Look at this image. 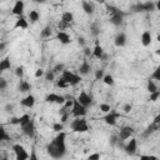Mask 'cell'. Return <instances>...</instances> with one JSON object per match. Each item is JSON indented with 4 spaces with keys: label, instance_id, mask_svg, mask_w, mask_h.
<instances>
[{
    "label": "cell",
    "instance_id": "51",
    "mask_svg": "<svg viewBox=\"0 0 160 160\" xmlns=\"http://www.w3.org/2000/svg\"><path fill=\"white\" fill-rule=\"evenodd\" d=\"M78 44H79L80 46H84V48H85V39H84L82 36H79V38H78Z\"/></svg>",
    "mask_w": 160,
    "mask_h": 160
},
{
    "label": "cell",
    "instance_id": "7",
    "mask_svg": "<svg viewBox=\"0 0 160 160\" xmlns=\"http://www.w3.org/2000/svg\"><path fill=\"white\" fill-rule=\"evenodd\" d=\"M121 116V114L120 112H118L116 110H110L104 118H102V120L105 121V124H108V125H110V126H115L116 125V121H118V119Z\"/></svg>",
    "mask_w": 160,
    "mask_h": 160
},
{
    "label": "cell",
    "instance_id": "4",
    "mask_svg": "<svg viewBox=\"0 0 160 160\" xmlns=\"http://www.w3.org/2000/svg\"><path fill=\"white\" fill-rule=\"evenodd\" d=\"M70 129L74 132H79V134H84L89 131V125L88 121L82 118H75L71 122H70Z\"/></svg>",
    "mask_w": 160,
    "mask_h": 160
},
{
    "label": "cell",
    "instance_id": "52",
    "mask_svg": "<svg viewBox=\"0 0 160 160\" xmlns=\"http://www.w3.org/2000/svg\"><path fill=\"white\" fill-rule=\"evenodd\" d=\"M84 54H85L86 58H90L91 56V50L89 48H84Z\"/></svg>",
    "mask_w": 160,
    "mask_h": 160
},
{
    "label": "cell",
    "instance_id": "46",
    "mask_svg": "<svg viewBox=\"0 0 160 160\" xmlns=\"http://www.w3.org/2000/svg\"><path fill=\"white\" fill-rule=\"evenodd\" d=\"M6 86H8L6 80H5L2 76H0V90H5V89H6Z\"/></svg>",
    "mask_w": 160,
    "mask_h": 160
},
{
    "label": "cell",
    "instance_id": "30",
    "mask_svg": "<svg viewBox=\"0 0 160 160\" xmlns=\"http://www.w3.org/2000/svg\"><path fill=\"white\" fill-rule=\"evenodd\" d=\"M102 81H104V84H106V85H109V86H112V85L115 84L114 78H112V75H110V74H105L104 78H102Z\"/></svg>",
    "mask_w": 160,
    "mask_h": 160
},
{
    "label": "cell",
    "instance_id": "50",
    "mask_svg": "<svg viewBox=\"0 0 160 160\" xmlns=\"http://www.w3.org/2000/svg\"><path fill=\"white\" fill-rule=\"evenodd\" d=\"M9 124H11V125H19V118H11L9 120Z\"/></svg>",
    "mask_w": 160,
    "mask_h": 160
},
{
    "label": "cell",
    "instance_id": "33",
    "mask_svg": "<svg viewBox=\"0 0 160 160\" xmlns=\"http://www.w3.org/2000/svg\"><path fill=\"white\" fill-rule=\"evenodd\" d=\"M99 110H100L101 112H105V114H108V112L111 110V108H110V105H109V104H105V102H102V104H100V105H99Z\"/></svg>",
    "mask_w": 160,
    "mask_h": 160
},
{
    "label": "cell",
    "instance_id": "29",
    "mask_svg": "<svg viewBox=\"0 0 160 160\" xmlns=\"http://www.w3.org/2000/svg\"><path fill=\"white\" fill-rule=\"evenodd\" d=\"M146 90L151 94V92H155V91L159 90V89H158V85L154 82V80L149 79V80H148V85H146Z\"/></svg>",
    "mask_w": 160,
    "mask_h": 160
},
{
    "label": "cell",
    "instance_id": "12",
    "mask_svg": "<svg viewBox=\"0 0 160 160\" xmlns=\"http://www.w3.org/2000/svg\"><path fill=\"white\" fill-rule=\"evenodd\" d=\"M21 130H22V132H24V135H26L28 138H34L35 136V122H34V120L31 119L26 125H24V126H21Z\"/></svg>",
    "mask_w": 160,
    "mask_h": 160
},
{
    "label": "cell",
    "instance_id": "24",
    "mask_svg": "<svg viewBox=\"0 0 160 160\" xmlns=\"http://www.w3.org/2000/svg\"><path fill=\"white\" fill-rule=\"evenodd\" d=\"M81 6H82V10H84L85 14L91 15L94 12V5H92V2H90V1H81Z\"/></svg>",
    "mask_w": 160,
    "mask_h": 160
},
{
    "label": "cell",
    "instance_id": "44",
    "mask_svg": "<svg viewBox=\"0 0 160 160\" xmlns=\"http://www.w3.org/2000/svg\"><path fill=\"white\" fill-rule=\"evenodd\" d=\"M28 160H39V158H38V154H36V150L32 148L31 149V151H30V154H29V159Z\"/></svg>",
    "mask_w": 160,
    "mask_h": 160
},
{
    "label": "cell",
    "instance_id": "15",
    "mask_svg": "<svg viewBox=\"0 0 160 160\" xmlns=\"http://www.w3.org/2000/svg\"><path fill=\"white\" fill-rule=\"evenodd\" d=\"M91 56L95 58V59H100V60L105 58V55H104V49H102V46L100 45L99 40L95 41V46H94V49H92V51H91Z\"/></svg>",
    "mask_w": 160,
    "mask_h": 160
},
{
    "label": "cell",
    "instance_id": "36",
    "mask_svg": "<svg viewBox=\"0 0 160 160\" xmlns=\"http://www.w3.org/2000/svg\"><path fill=\"white\" fill-rule=\"evenodd\" d=\"M150 79L151 80H160V68H156L155 70H154V72L151 74V76H150Z\"/></svg>",
    "mask_w": 160,
    "mask_h": 160
},
{
    "label": "cell",
    "instance_id": "53",
    "mask_svg": "<svg viewBox=\"0 0 160 160\" xmlns=\"http://www.w3.org/2000/svg\"><path fill=\"white\" fill-rule=\"evenodd\" d=\"M12 108H14V106H12L11 104H6V105H5V110H6L8 112H10V111L12 110Z\"/></svg>",
    "mask_w": 160,
    "mask_h": 160
},
{
    "label": "cell",
    "instance_id": "3",
    "mask_svg": "<svg viewBox=\"0 0 160 160\" xmlns=\"http://www.w3.org/2000/svg\"><path fill=\"white\" fill-rule=\"evenodd\" d=\"M60 78H61L69 86H75V85H78V84L82 80L79 74H75V72H72V71H70V70H66V69L62 70V72L60 74Z\"/></svg>",
    "mask_w": 160,
    "mask_h": 160
},
{
    "label": "cell",
    "instance_id": "38",
    "mask_svg": "<svg viewBox=\"0 0 160 160\" xmlns=\"http://www.w3.org/2000/svg\"><path fill=\"white\" fill-rule=\"evenodd\" d=\"M68 28H70V24H66V22H64V21H59L58 22V29H59V31H64L65 29H68Z\"/></svg>",
    "mask_w": 160,
    "mask_h": 160
},
{
    "label": "cell",
    "instance_id": "54",
    "mask_svg": "<svg viewBox=\"0 0 160 160\" xmlns=\"http://www.w3.org/2000/svg\"><path fill=\"white\" fill-rule=\"evenodd\" d=\"M6 45H8V44H6V42H4V41H2V42H0V51H1V50H4V49L6 48Z\"/></svg>",
    "mask_w": 160,
    "mask_h": 160
},
{
    "label": "cell",
    "instance_id": "20",
    "mask_svg": "<svg viewBox=\"0 0 160 160\" xmlns=\"http://www.w3.org/2000/svg\"><path fill=\"white\" fill-rule=\"evenodd\" d=\"M114 42H115V45H116L118 48L125 46V45H126V35H125V32H119V34H116V36H115V39H114Z\"/></svg>",
    "mask_w": 160,
    "mask_h": 160
},
{
    "label": "cell",
    "instance_id": "31",
    "mask_svg": "<svg viewBox=\"0 0 160 160\" xmlns=\"http://www.w3.org/2000/svg\"><path fill=\"white\" fill-rule=\"evenodd\" d=\"M30 120H31L30 115H29V114H24V115H21V116L19 118V125H20V126H24V125H26Z\"/></svg>",
    "mask_w": 160,
    "mask_h": 160
},
{
    "label": "cell",
    "instance_id": "5",
    "mask_svg": "<svg viewBox=\"0 0 160 160\" xmlns=\"http://www.w3.org/2000/svg\"><path fill=\"white\" fill-rule=\"evenodd\" d=\"M88 112V109L84 108L78 100L76 98H72V106H71V115L74 118H84Z\"/></svg>",
    "mask_w": 160,
    "mask_h": 160
},
{
    "label": "cell",
    "instance_id": "32",
    "mask_svg": "<svg viewBox=\"0 0 160 160\" xmlns=\"http://www.w3.org/2000/svg\"><path fill=\"white\" fill-rule=\"evenodd\" d=\"M40 36H41V38H44V39H46V38H50V36H51V29H50L49 26H45V28L41 30V32H40Z\"/></svg>",
    "mask_w": 160,
    "mask_h": 160
},
{
    "label": "cell",
    "instance_id": "28",
    "mask_svg": "<svg viewBox=\"0 0 160 160\" xmlns=\"http://www.w3.org/2000/svg\"><path fill=\"white\" fill-rule=\"evenodd\" d=\"M9 140H10L9 134L6 132V130H5V128H4V125H1V124H0V141H9Z\"/></svg>",
    "mask_w": 160,
    "mask_h": 160
},
{
    "label": "cell",
    "instance_id": "9",
    "mask_svg": "<svg viewBox=\"0 0 160 160\" xmlns=\"http://www.w3.org/2000/svg\"><path fill=\"white\" fill-rule=\"evenodd\" d=\"M132 10L139 12V11H152L155 10V2L154 1H146V2H139L132 6Z\"/></svg>",
    "mask_w": 160,
    "mask_h": 160
},
{
    "label": "cell",
    "instance_id": "37",
    "mask_svg": "<svg viewBox=\"0 0 160 160\" xmlns=\"http://www.w3.org/2000/svg\"><path fill=\"white\" fill-rule=\"evenodd\" d=\"M52 130L56 131V132L62 131L64 130V124H61V122H54L52 124Z\"/></svg>",
    "mask_w": 160,
    "mask_h": 160
},
{
    "label": "cell",
    "instance_id": "1",
    "mask_svg": "<svg viewBox=\"0 0 160 160\" xmlns=\"http://www.w3.org/2000/svg\"><path fill=\"white\" fill-rule=\"evenodd\" d=\"M65 139H66V132L60 131L52 139V141L46 145V152L50 155V158H52V159H61V158L65 156V154H66Z\"/></svg>",
    "mask_w": 160,
    "mask_h": 160
},
{
    "label": "cell",
    "instance_id": "6",
    "mask_svg": "<svg viewBox=\"0 0 160 160\" xmlns=\"http://www.w3.org/2000/svg\"><path fill=\"white\" fill-rule=\"evenodd\" d=\"M11 150L14 151L16 160H28L29 159V152L21 144H14L11 146Z\"/></svg>",
    "mask_w": 160,
    "mask_h": 160
},
{
    "label": "cell",
    "instance_id": "49",
    "mask_svg": "<svg viewBox=\"0 0 160 160\" xmlns=\"http://www.w3.org/2000/svg\"><path fill=\"white\" fill-rule=\"evenodd\" d=\"M131 109H132V106H131V104H125V105H124V108H122V110H124V112H126V114H129V112L131 111Z\"/></svg>",
    "mask_w": 160,
    "mask_h": 160
},
{
    "label": "cell",
    "instance_id": "17",
    "mask_svg": "<svg viewBox=\"0 0 160 160\" xmlns=\"http://www.w3.org/2000/svg\"><path fill=\"white\" fill-rule=\"evenodd\" d=\"M29 28V20L21 15V16H18V19L15 20V24H14V30H18V29H28Z\"/></svg>",
    "mask_w": 160,
    "mask_h": 160
},
{
    "label": "cell",
    "instance_id": "35",
    "mask_svg": "<svg viewBox=\"0 0 160 160\" xmlns=\"http://www.w3.org/2000/svg\"><path fill=\"white\" fill-rule=\"evenodd\" d=\"M15 75L19 78V79H22V76H24V66H16V69H15Z\"/></svg>",
    "mask_w": 160,
    "mask_h": 160
},
{
    "label": "cell",
    "instance_id": "10",
    "mask_svg": "<svg viewBox=\"0 0 160 160\" xmlns=\"http://www.w3.org/2000/svg\"><path fill=\"white\" fill-rule=\"evenodd\" d=\"M132 134H134V129H132L131 126H129V125H125V126L120 128V131H119L118 138H119V140L122 142V141L130 139V138L132 136Z\"/></svg>",
    "mask_w": 160,
    "mask_h": 160
},
{
    "label": "cell",
    "instance_id": "55",
    "mask_svg": "<svg viewBox=\"0 0 160 160\" xmlns=\"http://www.w3.org/2000/svg\"><path fill=\"white\" fill-rule=\"evenodd\" d=\"M1 160H9V159H8V158H2Z\"/></svg>",
    "mask_w": 160,
    "mask_h": 160
},
{
    "label": "cell",
    "instance_id": "47",
    "mask_svg": "<svg viewBox=\"0 0 160 160\" xmlns=\"http://www.w3.org/2000/svg\"><path fill=\"white\" fill-rule=\"evenodd\" d=\"M44 75H45L44 69H36V71H35V78H36V79H39V78H41V76H44Z\"/></svg>",
    "mask_w": 160,
    "mask_h": 160
},
{
    "label": "cell",
    "instance_id": "40",
    "mask_svg": "<svg viewBox=\"0 0 160 160\" xmlns=\"http://www.w3.org/2000/svg\"><path fill=\"white\" fill-rule=\"evenodd\" d=\"M104 70L102 69H98L96 71H95V80H102V78H104Z\"/></svg>",
    "mask_w": 160,
    "mask_h": 160
},
{
    "label": "cell",
    "instance_id": "23",
    "mask_svg": "<svg viewBox=\"0 0 160 160\" xmlns=\"http://www.w3.org/2000/svg\"><path fill=\"white\" fill-rule=\"evenodd\" d=\"M10 68H11V60H10V56H5L4 59L0 60V72L8 71V70H10Z\"/></svg>",
    "mask_w": 160,
    "mask_h": 160
},
{
    "label": "cell",
    "instance_id": "34",
    "mask_svg": "<svg viewBox=\"0 0 160 160\" xmlns=\"http://www.w3.org/2000/svg\"><path fill=\"white\" fill-rule=\"evenodd\" d=\"M159 98H160V90H156L155 92H151V94H150L149 100H150V101H152V102H155V101H158V100H159Z\"/></svg>",
    "mask_w": 160,
    "mask_h": 160
},
{
    "label": "cell",
    "instance_id": "45",
    "mask_svg": "<svg viewBox=\"0 0 160 160\" xmlns=\"http://www.w3.org/2000/svg\"><path fill=\"white\" fill-rule=\"evenodd\" d=\"M140 160H158L155 155H140Z\"/></svg>",
    "mask_w": 160,
    "mask_h": 160
},
{
    "label": "cell",
    "instance_id": "11",
    "mask_svg": "<svg viewBox=\"0 0 160 160\" xmlns=\"http://www.w3.org/2000/svg\"><path fill=\"white\" fill-rule=\"evenodd\" d=\"M124 150H125V152H126L128 155H130V156L135 155L136 151H138V141H136V139H135V138H131V139L124 145Z\"/></svg>",
    "mask_w": 160,
    "mask_h": 160
},
{
    "label": "cell",
    "instance_id": "22",
    "mask_svg": "<svg viewBox=\"0 0 160 160\" xmlns=\"http://www.w3.org/2000/svg\"><path fill=\"white\" fill-rule=\"evenodd\" d=\"M18 90L20 91V92H30V90H31V84L30 82H28L26 80H22V79H20V81H19V85H18Z\"/></svg>",
    "mask_w": 160,
    "mask_h": 160
},
{
    "label": "cell",
    "instance_id": "39",
    "mask_svg": "<svg viewBox=\"0 0 160 160\" xmlns=\"http://www.w3.org/2000/svg\"><path fill=\"white\" fill-rule=\"evenodd\" d=\"M62 70H64V64H56V65L52 68L51 71H52L54 74H56V72H60V74H61Z\"/></svg>",
    "mask_w": 160,
    "mask_h": 160
},
{
    "label": "cell",
    "instance_id": "48",
    "mask_svg": "<svg viewBox=\"0 0 160 160\" xmlns=\"http://www.w3.org/2000/svg\"><path fill=\"white\" fill-rule=\"evenodd\" d=\"M69 115H70V112H65V114L60 115V122H61V124L66 122V120L69 119Z\"/></svg>",
    "mask_w": 160,
    "mask_h": 160
},
{
    "label": "cell",
    "instance_id": "41",
    "mask_svg": "<svg viewBox=\"0 0 160 160\" xmlns=\"http://www.w3.org/2000/svg\"><path fill=\"white\" fill-rule=\"evenodd\" d=\"M56 86H58V88H60V89H65V88H68L69 85H68V84H66L61 78H59V79L56 80Z\"/></svg>",
    "mask_w": 160,
    "mask_h": 160
},
{
    "label": "cell",
    "instance_id": "19",
    "mask_svg": "<svg viewBox=\"0 0 160 160\" xmlns=\"http://www.w3.org/2000/svg\"><path fill=\"white\" fill-rule=\"evenodd\" d=\"M90 70H91V65L89 64V61L85 59V60H82V62L80 64V66H79V69H78V71H79V75L80 76H84V75H88L89 72H90Z\"/></svg>",
    "mask_w": 160,
    "mask_h": 160
},
{
    "label": "cell",
    "instance_id": "8",
    "mask_svg": "<svg viewBox=\"0 0 160 160\" xmlns=\"http://www.w3.org/2000/svg\"><path fill=\"white\" fill-rule=\"evenodd\" d=\"M66 98L55 92H50L45 96V102H50V104H59V105H64Z\"/></svg>",
    "mask_w": 160,
    "mask_h": 160
},
{
    "label": "cell",
    "instance_id": "13",
    "mask_svg": "<svg viewBox=\"0 0 160 160\" xmlns=\"http://www.w3.org/2000/svg\"><path fill=\"white\" fill-rule=\"evenodd\" d=\"M76 100L84 106V108H89L90 105H91V102H92V100H91V98H90V95L86 92V91H81L80 94H79V96L76 98Z\"/></svg>",
    "mask_w": 160,
    "mask_h": 160
},
{
    "label": "cell",
    "instance_id": "42",
    "mask_svg": "<svg viewBox=\"0 0 160 160\" xmlns=\"http://www.w3.org/2000/svg\"><path fill=\"white\" fill-rule=\"evenodd\" d=\"M100 159H101V154L100 152H92V154H90L88 156L86 160H100Z\"/></svg>",
    "mask_w": 160,
    "mask_h": 160
},
{
    "label": "cell",
    "instance_id": "2",
    "mask_svg": "<svg viewBox=\"0 0 160 160\" xmlns=\"http://www.w3.org/2000/svg\"><path fill=\"white\" fill-rule=\"evenodd\" d=\"M108 10L110 12V22L115 26H120L124 21V16L126 15L124 11L119 10L115 6H108Z\"/></svg>",
    "mask_w": 160,
    "mask_h": 160
},
{
    "label": "cell",
    "instance_id": "14",
    "mask_svg": "<svg viewBox=\"0 0 160 160\" xmlns=\"http://www.w3.org/2000/svg\"><path fill=\"white\" fill-rule=\"evenodd\" d=\"M35 101H36V100H35V96H34L32 94H28L26 96H24V98L20 100V105L24 106V108L31 109V108H34Z\"/></svg>",
    "mask_w": 160,
    "mask_h": 160
},
{
    "label": "cell",
    "instance_id": "25",
    "mask_svg": "<svg viewBox=\"0 0 160 160\" xmlns=\"http://www.w3.org/2000/svg\"><path fill=\"white\" fill-rule=\"evenodd\" d=\"M60 20L64 21V22H66V24H71L74 21V14L71 11H64L61 14V19Z\"/></svg>",
    "mask_w": 160,
    "mask_h": 160
},
{
    "label": "cell",
    "instance_id": "21",
    "mask_svg": "<svg viewBox=\"0 0 160 160\" xmlns=\"http://www.w3.org/2000/svg\"><path fill=\"white\" fill-rule=\"evenodd\" d=\"M141 44H142V46H149L150 44H151V41H152V36H151V32L149 31V30H145L142 34H141Z\"/></svg>",
    "mask_w": 160,
    "mask_h": 160
},
{
    "label": "cell",
    "instance_id": "43",
    "mask_svg": "<svg viewBox=\"0 0 160 160\" xmlns=\"http://www.w3.org/2000/svg\"><path fill=\"white\" fill-rule=\"evenodd\" d=\"M54 78H55V74H54L51 70H49L48 72H45V80H46V81H52Z\"/></svg>",
    "mask_w": 160,
    "mask_h": 160
},
{
    "label": "cell",
    "instance_id": "18",
    "mask_svg": "<svg viewBox=\"0 0 160 160\" xmlns=\"http://www.w3.org/2000/svg\"><path fill=\"white\" fill-rule=\"evenodd\" d=\"M55 39L58 41H60V44H62V45H68V44L71 42V38L66 31H58Z\"/></svg>",
    "mask_w": 160,
    "mask_h": 160
},
{
    "label": "cell",
    "instance_id": "27",
    "mask_svg": "<svg viewBox=\"0 0 160 160\" xmlns=\"http://www.w3.org/2000/svg\"><path fill=\"white\" fill-rule=\"evenodd\" d=\"M159 128H160V125L159 124H155V122H151L149 126H148V129H146V131L144 132V135L145 136H148L149 134H152L154 131H156V130H159Z\"/></svg>",
    "mask_w": 160,
    "mask_h": 160
},
{
    "label": "cell",
    "instance_id": "26",
    "mask_svg": "<svg viewBox=\"0 0 160 160\" xmlns=\"http://www.w3.org/2000/svg\"><path fill=\"white\" fill-rule=\"evenodd\" d=\"M28 19L30 20L31 24L38 22V20L40 19V14H39V11H38V10H30V11H29V15H28Z\"/></svg>",
    "mask_w": 160,
    "mask_h": 160
},
{
    "label": "cell",
    "instance_id": "56",
    "mask_svg": "<svg viewBox=\"0 0 160 160\" xmlns=\"http://www.w3.org/2000/svg\"><path fill=\"white\" fill-rule=\"evenodd\" d=\"M0 160H1V159H0Z\"/></svg>",
    "mask_w": 160,
    "mask_h": 160
},
{
    "label": "cell",
    "instance_id": "16",
    "mask_svg": "<svg viewBox=\"0 0 160 160\" xmlns=\"http://www.w3.org/2000/svg\"><path fill=\"white\" fill-rule=\"evenodd\" d=\"M24 8H25L24 1H21V0L15 1L14 6L11 9V14L12 15H16V16H21V15H24Z\"/></svg>",
    "mask_w": 160,
    "mask_h": 160
}]
</instances>
